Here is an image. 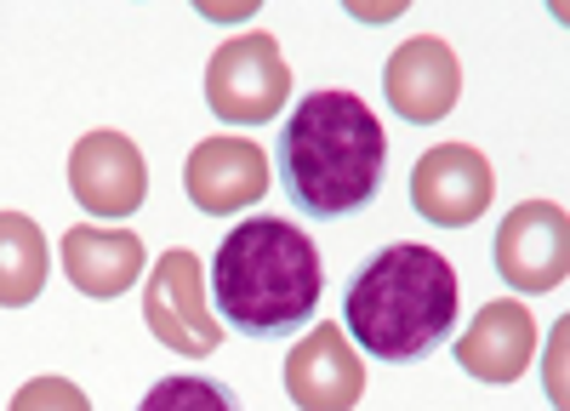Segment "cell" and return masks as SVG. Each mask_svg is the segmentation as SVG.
<instances>
[{
    "label": "cell",
    "mask_w": 570,
    "mask_h": 411,
    "mask_svg": "<svg viewBox=\"0 0 570 411\" xmlns=\"http://www.w3.org/2000/svg\"><path fill=\"white\" fill-rule=\"evenodd\" d=\"M462 281L434 246H383L343 286V332L383 365L428 360L456 326Z\"/></svg>",
    "instance_id": "obj_1"
},
{
    "label": "cell",
    "mask_w": 570,
    "mask_h": 411,
    "mask_svg": "<svg viewBox=\"0 0 570 411\" xmlns=\"http://www.w3.org/2000/svg\"><path fill=\"white\" fill-rule=\"evenodd\" d=\"M389 137L376 109L343 86H320L285 115L279 131V177L285 195L308 217H348L383 189Z\"/></svg>",
    "instance_id": "obj_2"
},
{
    "label": "cell",
    "mask_w": 570,
    "mask_h": 411,
    "mask_svg": "<svg viewBox=\"0 0 570 411\" xmlns=\"http://www.w3.org/2000/svg\"><path fill=\"white\" fill-rule=\"evenodd\" d=\"M325 292V268L314 241L285 217H246L228 228L212 257L217 314L240 337H285L314 314Z\"/></svg>",
    "instance_id": "obj_3"
},
{
    "label": "cell",
    "mask_w": 570,
    "mask_h": 411,
    "mask_svg": "<svg viewBox=\"0 0 570 411\" xmlns=\"http://www.w3.org/2000/svg\"><path fill=\"white\" fill-rule=\"evenodd\" d=\"M285 91H292V69H285L279 40L252 29L223 40L212 63H206V104L217 120L228 126H263L285 109Z\"/></svg>",
    "instance_id": "obj_4"
},
{
    "label": "cell",
    "mask_w": 570,
    "mask_h": 411,
    "mask_svg": "<svg viewBox=\"0 0 570 411\" xmlns=\"http://www.w3.org/2000/svg\"><path fill=\"white\" fill-rule=\"evenodd\" d=\"M142 320L149 332L177 349V354H212L223 343V326L206 303V274H200V257L195 252H160V263L149 268V297H142Z\"/></svg>",
    "instance_id": "obj_5"
},
{
    "label": "cell",
    "mask_w": 570,
    "mask_h": 411,
    "mask_svg": "<svg viewBox=\"0 0 570 411\" xmlns=\"http://www.w3.org/2000/svg\"><path fill=\"white\" fill-rule=\"evenodd\" d=\"M497 274L513 292H553L570 274V217L553 200H525L513 206L497 228Z\"/></svg>",
    "instance_id": "obj_6"
},
{
    "label": "cell",
    "mask_w": 570,
    "mask_h": 411,
    "mask_svg": "<svg viewBox=\"0 0 570 411\" xmlns=\"http://www.w3.org/2000/svg\"><path fill=\"white\" fill-rule=\"evenodd\" d=\"M497 195V172L473 144H434L411 166V206L434 228H468L485 217Z\"/></svg>",
    "instance_id": "obj_7"
},
{
    "label": "cell",
    "mask_w": 570,
    "mask_h": 411,
    "mask_svg": "<svg viewBox=\"0 0 570 411\" xmlns=\"http://www.w3.org/2000/svg\"><path fill=\"white\" fill-rule=\"evenodd\" d=\"M69 189L91 217H131L149 200V166L126 131H86L69 149Z\"/></svg>",
    "instance_id": "obj_8"
},
{
    "label": "cell",
    "mask_w": 570,
    "mask_h": 411,
    "mask_svg": "<svg viewBox=\"0 0 570 411\" xmlns=\"http://www.w3.org/2000/svg\"><path fill=\"white\" fill-rule=\"evenodd\" d=\"M383 98L411 126L445 120L456 109V98H462V63H456V52L440 35L405 40L400 52L389 58V69H383Z\"/></svg>",
    "instance_id": "obj_9"
},
{
    "label": "cell",
    "mask_w": 570,
    "mask_h": 411,
    "mask_svg": "<svg viewBox=\"0 0 570 411\" xmlns=\"http://www.w3.org/2000/svg\"><path fill=\"white\" fill-rule=\"evenodd\" d=\"M285 394L303 411H348L365 394V365L354 354V337L343 326H314L292 354H285Z\"/></svg>",
    "instance_id": "obj_10"
},
{
    "label": "cell",
    "mask_w": 570,
    "mask_h": 411,
    "mask_svg": "<svg viewBox=\"0 0 570 411\" xmlns=\"http://www.w3.org/2000/svg\"><path fill=\"white\" fill-rule=\"evenodd\" d=\"M183 189L212 217L257 206L268 195V160H263L257 144H246V137H206L183 166Z\"/></svg>",
    "instance_id": "obj_11"
},
{
    "label": "cell",
    "mask_w": 570,
    "mask_h": 411,
    "mask_svg": "<svg viewBox=\"0 0 570 411\" xmlns=\"http://www.w3.org/2000/svg\"><path fill=\"white\" fill-rule=\"evenodd\" d=\"M531 354H537V320H531L525 303H513V297L485 303L480 314L468 320V332L456 343V365L468 378L491 383V389L513 383L531 365Z\"/></svg>",
    "instance_id": "obj_12"
},
{
    "label": "cell",
    "mask_w": 570,
    "mask_h": 411,
    "mask_svg": "<svg viewBox=\"0 0 570 411\" xmlns=\"http://www.w3.org/2000/svg\"><path fill=\"white\" fill-rule=\"evenodd\" d=\"M63 274L69 286L86 292V297H120L137 274H142V241L131 228H91V223H75L63 235Z\"/></svg>",
    "instance_id": "obj_13"
},
{
    "label": "cell",
    "mask_w": 570,
    "mask_h": 411,
    "mask_svg": "<svg viewBox=\"0 0 570 411\" xmlns=\"http://www.w3.org/2000/svg\"><path fill=\"white\" fill-rule=\"evenodd\" d=\"M0 246H7V274H0V303L23 309L40 297L46 286V235L35 228V217L7 212L0 217Z\"/></svg>",
    "instance_id": "obj_14"
},
{
    "label": "cell",
    "mask_w": 570,
    "mask_h": 411,
    "mask_svg": "<svg viewBox=\"0 0 570 411\" xmlns=\"http://www.w3.org/2000/svg\"><path fill=\"white\" fill-rule=\"evenodd\" d=\"M166 405H206V411H223L228 400L217 394V383H195V378H166L160 389H149L142 411H166Z\"/></svg>",
    "instance_id": "obj_15"
}]
</instances>
